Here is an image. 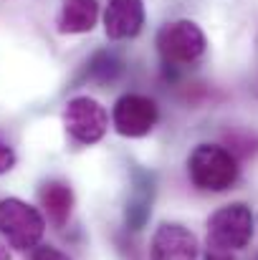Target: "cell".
Returning a JSON list of instances; mask_svg holds the SVG:
<instances>
[{
    "label": "cell",
    "instance_id": "cell-1",
    "mask_svg": "<svg viewBox=\"0 0 258 260\" xmlns=\"http://www.w3.org/2000/svg\"><path fill=\"white\" fill-rule=\"evenodd\" d=\"M187 172L195 187L208 192H225L238 179V159L218 144H197L187 157Z\"/></svg>",
    "mask_w": 258,
    "mask_h": 260
},
{
    "label": "cell",
    "instance_id": "cell-2",
    "mask_svg": "<svg viewBox=\"0 0 258 260\" xmlns=\"http://www.w3.org/2000/svg\"><path fill=\"white\" fill-rule=\"evenodd\" d=\"M253 238V212L243 202H231L215 210L208 220V248L236 253L243 250Z\"/></svg>",
    "mask_w": 258,
    "mask_h": 260
},
{
    "label": "cell",
    "instance_id": "cell-3",
    "mask_svg": "<svg viewBox=\"0 0 258 260\" xmlns=\"http://www.w3.org/2000/svg\"><path fill=\"white\" fill-rule=\"evenodd\" d=\"M46 233V217L28 202L18 197L0 200V235L8 240L10 248L33 250L41 245Z\"/></svg>",
    "mask_w": 258,
    "mask_h": 260
},
{
    "label": "cell",
    "instance_id": "cell-4",
    "mask_svg": "<svg viewBox=\"0 0 258 260\" xmlns=\"http://www.w3.org/2000/svg\"><path fill=\"white\" fill-rule=\"evenodd\" d=\"M157 48H160L162 58L172 66H190L205 53L208 41L197 23L175 20L157 33Z\"/></svg>",
    "mask_w": 258,
    "mask_h": 260
},
{
    "label": "cell",
    "instance_id": "cell-5",
    "mask_svg": "<svg viewBox=\"0 0 258 260\" xmlns=\"http://www.w3.org/2000/svg\"><path fill=\"white\" fill-rule=\"evenodd\" d=\"M64 126L79 144H96L109 129V114L96 99L76 96L64 109Z\"/></svg>",
    "mask_w": 258,
    "mask_h": 260
},
{
    "label": "cell",
    "instance_id": "cell-6",
    "mask_svg": "<svg viewBox=\"0 0 258 260\" xmlns=\"http://www.w3.org/2000/svg\"><path fill=\"white\" fill-rule=\"evenodd\" d=\"M157 119H160L157 104L142 93H124L122 99H117V104L111 109L114 129L122 137H132V139L150 134L155 129Z\"/></svg>",
    "mask_w": 258,
    "mask_h": 260
},
{
    "label": "cell",
    "instance_id": "cell-7",
    "mask_svg": "<svg viewBox=\"0 0 258 260\" xmlns=\"http://www.w3.org/2000/svg\"><path fill=\"white\" fill-rule=\"evenodd\" d=\"M150 260H197V238L177 222H162L150 245Z\"/></svg>",
    "mask_w": 258,
    "mask_h": 260
},
{
    "label": "cell",
    "instance_id": "cell-8",
    "mask_svg": "<svg viewBox=\"0 0 258 260\" xmlns=\"http://www.w3.org/2000/svg\"><path fill=\"white\" fill-rule=\"evenodd\" d=\"M145 25L142 0H109L104 10V30L111 41L134 38Z\"/></svg>",
    "mask_w": 258,
    "mask_h": 260
},
{
    "label": "cell",
    "instance_id": "cell-9",
    "mask_svg": "<svg viewBox=\"0 0 258 260\" xmlns=\"http://www.w3.org/2000/svg\"><path fill=\"white\" fill-rule=\"evenodd\" d=\"M41 205L53 228H66L71 210H74V192L66 182L51 179L41 187Z\"/></svg>",
    "mask_w": 258,
    "mask_h": 260
},
{
    "label": "cell",
    "instance_id": "cell-10",
    "mask_svg": "<svg viewBox=\"0 0 258 260\" xmlns=\"http://www.w3.org/2000/svg\"><path fill=\"white\" fill-rule=\"evenodd\" d=\"M96 18H99L96 0H64L56 23L61 33H89L96 25Z\"/></svg>",
    "mask_w": 258,
    "mask_h": 260
},
{
    "label": "cell",
    "instance_id": "cell-11",
    "mask_svg": "<svg viewBox=\"0 0 258 260\" xmlns=\"http://www.w3.org/2000/svg\"><path fill=\"white\" fill-rule=\"evenodd\" d=\"M225 149L236 159H248L258 152V137L253 132H231L225 134Z\"/></svg>",
    "mask_w": 258,
    "mask_h": 260
},
{
    "label": "cell",
    "instance_id": "cell-12",
    "mask_svg": "<svg viewBox=\"0 0 258 260\" xmlns=\"http://www.w3.org/2000/svg\"><path fill=\"white\" fill-rule=\"evenodd\" d=\"M31 260H71L64 250L53 248V245H36L31 250Z\"/></svg>",
    "mask_w": 258,
    "mask_h": 260
},
{
    "label": "cell",
    "instance_id": "cell-13",
    "mask_svg": "<svg viewBox=\"0 0 258 260\" xmlns=\"http://www.w3.org/2000/svg\"><path fill=\"white\" fill-rule=\"evenodd\" d=\"M13 167H15V152H13V147L8 142L0 139V174L10 172Z\"/></svg>",
    "mask_w": 258,
    "mask_h": 260
},
{
    "label": "cell",
    "instance_id": "cell-14",
    "mask_svg": "<svg viewBox=\"0 0 258 260\" xmlns=\"http://www.w3.org/2000/svg\"><path fill=\"white\" fill-rule=\"evenodd\" d=\"M205 260H233V253H223V250H210L208 248Z\"/></svg>",
    "mask_w": 258,
    "mask_h": 260
},
{
    "label": "cell",
    "instance_id": "cell-15",
    "mask_svg": "<svg viewBox=\"0 0 258 260\" xmlns=\"http://www.w3.org/2000/svg\"><path fill=\"white\" fill-rule=\"evenodd\" d=\"M0 260H13V258H10V250H8L3 243H0Z\"/></svg>",
    "mask_w": 258,
    "mask_h": 260
}]
</instances>
